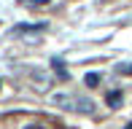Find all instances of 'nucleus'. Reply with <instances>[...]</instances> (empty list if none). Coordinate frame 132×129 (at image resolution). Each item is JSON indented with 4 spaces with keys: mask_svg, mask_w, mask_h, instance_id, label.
<instances>
[{
    "mask_svg": "<svg viewBox=\"0 0 132 129\" xmlns=\"http://www.w3.org/2000/svg\"><path fill=\"white\" fill-rule=\"evenodd\" d=\"M84 84H86V86H97V84H100V73H86Z\"/></svg>",
    "mask_w": 132,
    "mask_h": 129,
    "instance_id": "5",
    "label": "nucleus"
},
{
    "mask_svg": "<svg viewBox=\"0 0 132 129\" xmlns=\"http://www.w3.org/2000/svg\"><path fill=\"white\" fill-rule=\"evenodd\" d=\"M108 105H111V108H119V105H121V91H111V94H108Z\"/></svg>",
    "mask_w": 132,
    "mask_h": 129,
    "instance_id": "2",
    "label": "nucleus"
},
{
    "mask_svg": "<svg viewBox=\"0 0 132 129\" xmlns=\"http://www.w3.org/2000/svg\"><path fill=\"white\" fill-rule=\"evenodd\" d=\"M24 129H46V126H40V124H30V126H24Z\"/></svg>",
    "mask_w": 132,
    "mask_h": 129,
    "instance_id": "7",
    "label": "nucleus"
},
{
    "mask_svg": "<svg viewBox=\"0 0 132 129\" xmlns=\"http://www.w3.org/2000/svg\"><path fill=\"white\" fill-rule=\"evenodd\" d=\"M51 64H54V73H57V75H59V78H62V81L68 78V73H65V67H62V59H54Z\"/></svg>",
    "mask_w": 132,
    "mask_h": 129,
    "instance_id": "3",
    "label": "nucleus"
},
{
    "mask_svg": "<svg viewBox=\"0 0 132 129\" xmlns=\"http://www.w3.org/2000/svg\"><path fill=\"white\" fill-rule=\"evenodd\" d=\"M51 102L59 105V108H65V110H76V113H92L94 110V102L89 97L73 94V91H59V94L51 97Z\"/></svg>",
    "mask_w": 132,
    "mask_h": 129,
    "instance_id": "1",
    "label": "nucleus"
},
{
    "mask_svg": "<svg viewBox=\"0 0 132 129\" xmlns=\"http://www.w3.org/2000/svg\"><path fill=\"white\" fill-rule=\"evenodd\" d=\"M119 73H121V75H132V62H121V64H119Z\"/></svg>",
    "mask_w": 132,
    "mask_h": 129,
    "instance_id": "6",
    "label": "nucleus"
},
{
    "mask_svg": "<svg viewBox=\"0 0 132 129\" xmlns=\"http://www.w3.org/2000/svg\"><path fill=\"white\" fill-rule=\"evenodd\" d=\"M40 30H46V24H35V27H16V35H19V32H40Z\"/></svg>",
    "mask_w": 132,
    "mask_h": 129,
    "instance_id": "4",
    "label": "nucleus"
},
{
    "mask_svg": "<svg viewBox=\"0 0 132 129\" xmlns=\"http://www.w3.org/2000/svg\"><path fill=\"white\" fill-rule=\"evenodd\" d=\"M124 129H132V124H127V126H124Z\"/></svg>",
    "mask_w": 132,
    "mask_h": 129,
    "instance_id": "8",
    "label": "nucleus"
}]
</instances>
